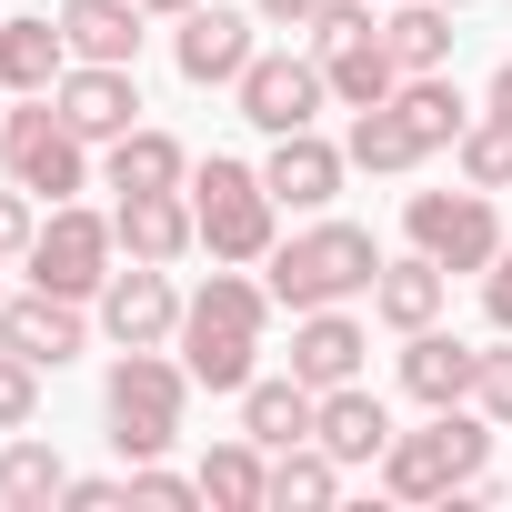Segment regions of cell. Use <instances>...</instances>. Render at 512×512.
Listing matches in <instances>:
<instances>
[{
	"mask_svg": "<svg viewBox=\"0 0 512 512\" xmlns=\"http://www.w3.org/2000/svg\"><path fill=\"white\" fill-rule=\"evenodd\" d=\"M262 332H272V282H251L241 262L231 272H211L191 302H181V372L201 382V392H251V372H262Z\"/></svg>",
	"mask_w": 512,
	"mask_h": 512,
	"instance_id": "6da1fadb",
	"label": "cell"
},
{
	"mask_svg": "<svg viewBox=\"0 0 512 512\" xmlns=\"http://www.w3.org/2000/svg\"><path fill=\"white\" fill-rule=\"evenodd\" d=\"M272 302L282 312H332V302H362L382 282V241L362 221H302L292 241H272V262H262Z\"/></svg>",
	"mask_w": 512,
	"mask_h": 512,
	"instance_id": "7a4b0ae2",
	"label": "cell"
},
{
	"mask_svg": "<svg viewBox=\"0 0 512 512\" xmlns=\"http://www.w3.org/2000/svg\"><path fill=\"white\" fill-rule=\"evenodd\" d=\"M492 412H472V402H452V412H432L422 432H392V452H382V492L392 502H452V492H472L482 472H492Z\"/></svg>",
	"mask_w": 512,
	"mask_h": 512,
	"instance_id": "3957f363",
	"label": "cell"
},
{
	"mask_svg": "<svg viewBox=\"0 0 512 512\" xmlns=\"http://www.w3.org/2000/svg\"><path fill=\"white\" fill-rule=\"evenodd\" d=\"M191 372L171 362V342L161 352H121L111 362V382H101V422H111V452L121 462H161L171 442H181V412H191Z\"/></svg>",
	"mask_w": 512,
	"mask_h": 512,
	"instance_id": "277c9868",
	"label": "cell"
},
{
	"mask_svg": "<svg viewBox=\"0 0 512 512\" xmlns=\"http://www.w3.org/2000/svg\"><path fill=\"white\" fill-rule=\"evenodd\" d=\"M191 211H201V251L211 262H272V241H282V201L262 181V161H191Z\"/></svg>",
	"mask_w": 512,
	"mask_h": 512,
	"instance_id": "5b68a950",
	"label": "cell"
},
{
	"mask_svg": "<svg viewBox=\"0 0 512 512\" xmlns=\"http://www.w3.org/2000/svg\"><path fill=\"white\" fill-rule=\"evenodd\" d=\"M0 171H11L31 201H81L91 191V141L51 111V91H31V101L0 111Z\"/></svg>",
	"mask_w": 512,
	"mask_h": 512,
	"instance_id": "8992f818",
	"label": "cell"
},
{
	"mask_svg": "<svg viewBox=\"0 0 512 512\" xmlns=\"http://www.w3.org/2000/svg\"><path fill=\"white\" fill-rule=\"evenodd\" d=\"M111 262H121L111 211H91V201H51V221H41V241H31V282L61 292V302H101Z\"/></svg>",
	"mask_w": 512,
	"mask_h": 512,
	"instance_id": "52a82bcc",
	"label": "cell"
},
{
	"mask_svg": "<svg viewBox=\"0 0 512 512\" xmlns=\"http://www.w3.org/2000/svg\"><path fill=\"white\" fill-rule=\"evenodd\" d=\"M402 231H412V251H432L442 272H492V251L512 241L502 231V211H492V191H412L402 201Z\"/></svg>",
	"mask_w": 512,
	"mask_h": 512,
	"instance_id": "ba28073f",
	"label": "cell"
},
{
	"mask_svg": "<svg viewBox=\"0 0 512 512\" xmlns=\"http://www.w3.org/2000/svg\"><path fill=\"white\" fill-rule=\"evenodd\" d=\"M231 101H241L251 131H312L322 101H332V71H322V51H251V71L231 81Z\"/></svg>",
	"mask_w": 512,
	"mask_h": 512,
	"instance_id": "9c48e42d",
	"label": "cell"
},
{
	"mask_svg": "<svg viewBox=\"0 0 512 512\" xmlns=\"http://www.w3.org/2000/svg\"><path fill=\"white\" fill-rule=\"evenodd\" d=\"M262 31V11H231V0H201V11H181V31H171V61H181V81L191 91H231L241 71H251V41Z\"/></svg>",
	"mask_w": 512,
	"mask_h": 512,
	"instance_id": "30bf717a",
	"label": "cell"
},
{
	"mask_svg": "<svg viewBox=\"0 0 512 512\" xmlns=\"http://www.w3.org/2000/svg\"><path fill=\"white\" fill-rule=\"evenodd\" d=\"M91 312H101V332H111L121 352H161V342H181V292H171V262H131V272H111Z\"/></svg>",
	"mask_w": 512,
	"mask_h": 512,
	"instance_id": "8fae6325",
	"label": "cell"
},
{
	"mask_svg": "<svg viewBox=\"0 0 512 512\" xmlns=\"http://www.w3.org/2000/svg\"><path fill=\"white\" fill-rule=\"evenodd\" d=\"M51 111H61L91 151H111L121 131H141V81H131V61H71L61 91H51Z\"/></svg>",
	"mask_w": 512,
	"mask_h": 512,
	"instance_id": "7c38bea8",
	"label": "cell"
},
{
	"mask_svg": "<svg viewBox=\"0 0 512 512\" xmlns=\"http://www.w3.org/2000/svg\"><path fill=\"white\" fill-rule=\"evenodd\" d=\"M0 342H11L21 362H41V372H61V362H81V352H91V312L31 282V292L0 302Z\"/></svg>",
	"mask_w": 512,
	"mask_h": 512,
	"instance_id": "4fadbf2b",
	"label": "cell"
},
{
	"mask_svg": "<svg viewBox=\"0 0 512 512\" xmlns=\"http://www.w3.org/2000/svg\"><path fill=\"white\" fill-rule=\"evenodd\" d=\"M262 181H272V201H282V211H332V201H342V181H352V151H342V141H322V131H272Z\"/></svg>",
	"mask_w": 512,
	"mask_h": 512,
	"instance_id": "5bb4252c",
	"label": "cell"
},
{
	"mask_svg": "<svg viewBox=\"0 0 512 512\" xmlns=\"http://www.w3.org/2000/svg\"><path fill=\"white\" fill-rule=\"evenodd\" d=\"M472 382H482V342H462V332H442V322L402 332V392H412L422 412L472 402Z\"/></svg>",
	"mask_w": 512,
	"mask_h": 512,
	"instance_id": "9a60e30c",
	"label": "cell"
},
{
	"mask_svg": "<svg viewBox=\"0 0 512 512\" xmlns=\"http://www.w3.org/2000/svg\"><path fill=\"white\" fill-rule=\"evenodd\" d=\"M312 442H322L342 472H382V452H392V412H382V392H372V382H332Z\"/></svg>",
	"mask_w": 512,
	"mask_h": 512,
	"instance_id": "2e32d148",
	"label": "cell"
},
{
	"mask_svg": "<svg viewBox=\"0 0 512 512\" xmlns=\"http://www.w3.org/2000/svg\"><path fill=\"white\" fill-rule=\"evenodd\" d=\"M111 231H121L131 262H181V251H201L191 191H121V201H111Z\"/></svg>",
	"mask_w": 512,
	"mask_h": 512,
	"instance_id": "e0dca14e",
	"label": "cell"
},
{
	"mask_svg": "<svg viewBox=\"0 0 512 512\" xmlns=\"http://www.w3.org/2000/svg\"><path fill=\"white\" fill-rule=\"evenodd\" d=\"M61 71H71V31H61V11H11V21H0V91H11V101L61 91Z\"/></svg>",
	"mask_w": 512,
	"mask_h": 512,
	"instance_id": "ac0fdd59",
	"label": "cell"
},
{
	"mask_svg": "<svg viewBox=\"0 0 512 512\" xmlns=\"http://www.w3.org/2000/svg\"><path fill=\"white\" fill-rule=\"evenodd\" d=\"M362 352H372V332L352 322V302H332V312H292V372H302L312 392L362 382Z\"/></svg>",
	"mask_w": 512,
	"mask_h": 512,
	"instance_id": "d6986e66",
	"label": "cell"
},
{
	"mask_svg": "<svg viewBox=\"0 0 512 512\" xmlns=\"http://www.w3.org/2000/svg\"><path fill=\"white\" fill-rule=\"evenodd\" d=\"M312 422H322V392H312L302 372H251V392H241V432L262 442V452L312 442Z\"/></svg>",
	"mask_w": 512,
	"mask_h": 512,
	"instance_id": "ffe728a7",
	"label": "cell"
},
{
	"mask_svg": "<svg viewBox=\"0 0 512 512\" xmlns=\"http://www.w3.org/2000/svg\"><path fill=\"white\" fill-rule=\"evenodd\" d=\"M442 292H452V272L432 251H402V262H382V282H372V322L382 332H422V322H442Z\"/></svg>",
	"mask_w": 512,
	"mask_h": 512,
	"instance_id": "44dd1931",
	"label": "cell"
},
{
	"mask_svg": "<svg viewBox=\"0 0 512 512\" xmlns=\"http://www.w3.org/2000/svg\"><path fill=\"white\" fill-rule=\"evenodd\" d=\"M201 502H221V512H272V452L251 442V432L211 442V452H201Z\"/></svg>",
	"mask_w": 512,
	"mask_h": 512,
	"instance_id": "7402d4cb",
	"label": "cell"
},
{
	"mask_svg": "<svg viewBox=\"0 0 512 512\" xmlns=\"http://www.w3.org/2000/svg\"><path fill=\"white\" fill-rule=\"evenodd\" d=\"M101 181H111V191H191V151H181L171 131H151V121H141V131H121V141H111Z\"/></svg>",
	"mask_w": 512,
	"mask_h": 512,
	"instance_id": "603a6c76",
	"label": "cell"
},
{
	"mask_svg": "<svg viewBox=\"0 0 512 512\" xmlns=\"http://www.w3.org/2000/svg\"><path fill=\"white\" fill-rule=\"evenodd\" d=\"M141 0H61V31H71V61H141Z\"/></svg>",
	"mask_w": 512,
	"mask_h": 512,
	"instance_id": "cb8c5ba5",
	"label": "cell"
},
{
	"mask_svg": "<svg viewBox=\"0 0 512 512\" xmlns=\"http://www.w3.org/2000/svg\"><path fill=\"white\" fill-rule=\"evenodd\" d=\"M61 492H71V462L51 442H31V432L0 442V512H51Z\"/></svg>",
	"mask_w": 512,
	"mask_h": 512,
	"instance_id": "d4e9b609",
	"label": "cell"
},
{
	"mask_svg": "<svg viewBox=\"0 0 512 512\" xmlns=\"http://www.w3.org/2000/svg\"><path fill=\"white\" fill-rule=\"evenodd\" d=\"M322 71H332V101H342V111H372V101H392V91H402V61H392V41H382V31H362V41L322 51Z\"/></svg>",
	"mask_w": 512,
	"mask_h": 512,
	"instance_id": "484cf974",
	"label": "cell"
},
{
	"mask_svg": "<svg viewBox=\"0 0 512 512\" xmlns=\"http://www.w3.org/2000/svg\"><path fill=\"white\" fill-rule=\"evenodd\" d=\"M332 502H342V462L322 442L272 452V512H332Z\"/></svg>",
	"mask_w": 512,
	"mask_h": 512,
	"instance_id": "4316f807",
	"label": "cell"
},
{
	"mask_svg": "<svg viewBox=\"0 0 512 512\" xmlns=\"http://www.w3.org/2000/svg\"><path fill=\"white\" fill-rule=\"evenodd\" d=\"M382 41H392L402 71H442L452 61V11H442V0H402V11L382 21Z\"/></svg>",
	"mask_w": 512,
	"mask_h": 512,
	"instance_id": "83f0119b",
	"label": "cell"
},
{
	"mask_svg": "<svg viewBox=\"0 0 512 512\" xmlns=\"http://www.w3.org/2000/svg\"><path fill=\"white\" fill-rule=\"evenodd\" d=\"M342 151H352V171H382V181L422 161V141L402 131V111H392V101H372V111H352V141H342Z\"/></svg>",
	"mask_w": 512,
	"mask_h": 512,
	"instance_id": "f1b7e54d",
	"label": "cell"
},
{
	"mask_svg": "<svg viewBox=\"0 0 512 512\" xmlns=\"http://www.w3.org/2000/svg\"><path fill=\"white\" fill-rule=\"evenodd\" d=\"M452 161H462L472 191H512V121L502 111H472V131L452 141Z\"/></svg>",
	"mask_w": 512,
	"mask_h": 512,
	"instance_id": "f546056e",
	"label": "cell"
},
{
	"mask_svg": "<svg viewBox=\"0 0 512 512\" xmlns=\"http://www.w3.org/2000/svg\"><path fill=\"white\" fill-rule=\"evenodd\" d=\"M31 422H41V362L0 342V432H31Z\"/></svg>",
	"mask_w": 512,
	"mask_h": 512,
	"instance_id": "4dcf8cb0",
	"label": "cell"
},
{
	"mask_svg": "<svg viewBox=\"0 0 512 512\" xmlns=\"http://www.w3.org/2000/svg\"><path fill=\"white\" fill-rule=\"evenodd\" d=\"M131 502H161V512H191V502H201V472H171V462H131Z\"/></svg>",
	"mask_w": 512,
	"mask_h": 512,
	"instance_id": "1f68e13d",
	"label": "cell"
},
{
	"mask_svg": "<svg viewBox=\"0 0 512 512\" xmlns=\"http://www.w3.org/2000/svg\"><path fill=\"white\" fill-rule=\"evenodd\" d=\"M31 241H41V211L21 181H0V262H31Z\"/></svg>",
	"mask_w": 512,
	"mask_h": 512,
	"instance_id": "d6a6232c",
	"label": "cell"
},
{
	"mask_svg": "<svg viewBox=\"0 0 512 512\" xmlns=\"http://www.w3.org/2000/svg\"><path fill=\"white\" fill-rule=\"evenodd\" d=\"M472 412H492L512 432V352H482V382H472Z\"/></svg>",
	"mask_w": 512,
	"mask_h": 512,
	"instance_id": "836d02e7",
	"label": "cell"
},
{
	"mask_svg": "<svg viewBox=\"0 0 512 512\" xmlns=\"http://www.w3.org/2000/svg\"><path fill=\"white\" fill-rule=\"evenodd\" d=\"M61 502H71V512H121V502H131V472H121V482H111V472H71Z\"/></svg>",
	"mask_w": 512,
	"mask_h": 512,
	"instance_id": "e575fe53",
	"label": "cell"
},
{
	"mask_svg": "<svg viewBox=\"0 0 512 512\" xmlns=\"http://www.w3.org/2000/svg\"><path fill=\"white\" fill-rule=\"evenodd\" d=\"M482 322H492V332H512V241L492 251V272H482Z\"/></svg>",
	"mask_w": 512,
	"mask_h": 512,
	"instance_id": "d590c367",
	"label": "cell"
},
{
	"mask_svg": "<svg viewBox=\"0 0 512 512\" xmlns=\"http://www.w3.org/2000/svg\"><path fill=\"white\" fill-rule=\"evenodd\" d=\"M251 11H262L272 31H312V21H322V0H251Z\"/></svg>",
	"mask_w": 512,
	"mask_h": 512,
	"instance_id": "8d00e7d4",
	"label": "cell"
},
{
	"mask_svg": "<svg viewBox=\"0 0 512 512\" xmlns=\"http://www.w3.org/2000/svg\"><path fill=\"white\" fill-rule=\"evenodd\" d=\"M482 111H502V121H512V61L492 71V91H482Z\"/></svg>",
	"mask_w": 512,
	"mask_h": 512,
	"instance_id": "74e56055",
	"label": "cell"
},
{
	"mask_svg": "<svg viewBox=\"0 0 512 512\" xmlns=\"http://www.w3.org/2000/svg\"><path fill=\"white\" fill-rule=\"evenodd\" d=\"M141 11H151V21H181V11H201V0H141Z\"/></svg>",
	"mask_w": 512,
	"mask_h": 512,
	"instance_id": "f35d334b",
	"label": "cell"
},
{
	"mask_svg": "<svg viewBox=\"0 0 512 512\" xmlns=\"http://www.w3.org/2000/svg\"><path fill=\"white\" fill-rule=\"evenodd\" d=\"M442 11H472V0H442Z\"/></svg>",
	"mask_w": 512,
	"mask_h": 512,
	"instance_id": "ab89813d",
	"label": "cell"
},
{
	"mask_svg": "<svg viewBox=\"0 0 512 512\" xmlns=\"http://www.w3.org/2000/svg\"><path fill=\"white\" fill-rule=\"evenodd\" d=\"M0 111H11V101H0Z\"/></svg>",
	"mask_w": 512,
	"mask_h": 512,
	"instance_id": "60d3db41",
	"label": "cell"
}]
</instances>
